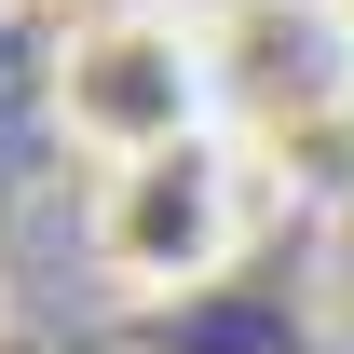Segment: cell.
Segmentation results:
<instances>
[{"instance_id":"7a4b0ae2","label":"cell","mask_w":354,"mask_h":354,"mask_svg":"<svg viewBox=\"0 0 354 354\" xmlns=\"http://www.w3.org/2000/svg\"><path fill=\"white\" fill-rule=\"evenodd\" d=\"M55 136L95 150V164L218 136V41H205L191 14H150V0L82 14V28L55 41Z\"/></svg>"},{"instance_id":"3957f363","label":"cell","mask_w":354,"mask_h":354,"mask_svg":"<svg viewBox=\"0 0 354 354\" xmlns=\"http://www.w3.org/2000/svg\"><path fill=\"white\" fill-rule=\"evenodd\" d=\"M313 14H327V41H341V55H354V0H313Z\"/></svg>"},{"instance_id":"6da1fadb","label":"cell","mask_w":354,"mask_h":354,"mask_svg":"<svg viewBox=\"0 0 354 354\" xmlns=\"http://www.w3.org/2000/svg\"><path fill=\"white\" fill-rule=\"evenodd\" d=\"M245 150L232 136H177V150H136V164H95L82 245L123 300H218L232 259H245Z\"/></svg>"}]
</instances>
